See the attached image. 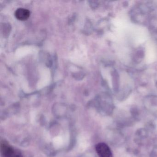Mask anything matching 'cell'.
I'll return each mask as SVG.
<instances>
[{"label":"cell","mask_w":157,"mask_h":157,"mask_svg":"<svg viewBox=\"0 0 157 157\" xmlns=\"http://www.w3.org/2000/svg\"><path fill=\"white\" fill-rule=\"evenodd\" d=\"M95 149L99 157H113L111 149L105 143H98L95 147Z\"/></svg>","instance_id":"6da1fadb"},{"label":"cell","mask_w":157,"mask_h":157,"mask_svg":"<svg viewBox=\"0 0 157 157\" xmlns=\"http://www.w3.org/2000/svg\"><path fill=\"white\" fill-rule=\"evenodd\" d=\"M14 14L16 19L20 21H24L27 20L29 18L30 13L26 9L20 8L16 10Z\"/></svg>","instance_id":"7a4b0ae2"},{"label":"cell","mask_w":157,"mask_h":157,"mask_svg":"<svg viewBox=\"0 0 157 157\" xmlns=\"http://www.w3.org/2000/svg\"><path fill=\"white\" fill-rule=\"evenodd\" d=\"M113 76L114 89L115 92H117L119 89V75L116 71L113 72Z\"/></svg>","instance_id":"3957f363"},{"label":"cell","mask_w":157,"mask_h":157,"mask_svg":"<svg viewBox=\"0 0 157 157\" xmlns=\"http://www.w3.org/2000/svg\"><path fill=\"white\" fill-rule=\"evenodd\" d=\"M10 157H23L22 154L19 152L18 151H16Z\"/></svg>","instance_id":"277c9868"}]
</instances>
